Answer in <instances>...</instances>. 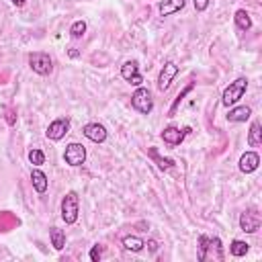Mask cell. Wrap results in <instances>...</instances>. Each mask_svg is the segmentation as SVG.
<instances>
[{
  "label": "cell",
  "instance_id": "18",
  "mask_svg": "<svg viewBox=\"0 0 262 262\" xmlns=\"http://www.w3.org/2000/svg\"><path fill=\"white\" fill-rule=\"evenodd\" d=\"M49 239H51V246L55 250H63V246H66V233H63V229L49 227Z\"/></svg>",
  "mask_w": 262,
  "mask_h": 262
},
{
  "label": "cell",
  "instance_id": "11",
  "mask_svg": "<svg viewBox=\"0 0 262 262\" xmlns=\"http://www.w3.org/2000/svg\"><path fill=\"white\" fill-rule=\"evenodd\" d=\"M82 135L86 137V139H90V141H94V143H102V141H106V129H104V125H100V123H86L84 127H82Z\"/></svg>",
  "mask_w": 262,
  "mask_h": 262
},
{
  "label": "cell",
  "instance_id": "29",
  "mask_svg": "<svg viewBox=\"0 0 262 262\" xmlns=\"http://www.w3.org/2000/svg\"><path fill=\"white\" fill-rule=\"evenodd\" d=\"M10 2H12V4H14V6H23V4H25V2H27V0H10Z\"/></svg>",
  "mask_w": 262,
  "mask_h": 262
},
{
  "label": "cell",
  "instance_id": "26",
  "mask_svg": "<svg viewBox=\"0 0 262 262\" xmlns=\"http://www.w3.org/2000/svg\"><path fill=\"white\" fill-rule=\"evenodd\" d=\"M100 256H102V248L96 244V246H92V250H90V260L92 262H98L100 260Z\"/></svg>",
  "mask_w": 262,
  "mask_h": 262
},
{
  "label": "cell",
  "instance_id": "7",
  "mask_svg": "<svg viewBox=\"0 0 262 262\" xmlns=\"http://www.w3.org/2000/svg\"><path fill=\"white\" fill-rule=\"evenodd\" d=\"M176 74H178V66H176L174 61H166V63L162 66L160 74H158V82H156L158 90H160V92H166V90L170 88L172 80L176 78Z\"/></svg>",
  "mask_w": 262,
  "mask_h": 262
},
{
  "label": "cell",
  "instance_id": "23",
  "mask_svg": "<svg viewBox=\"0 0 262 262\" xmlns=\"http://www.w3.org/2000/svg\"><path fill=\"white\" fill-rule=\"evenodd\" d=\"M84 33H86V23H84V20H74L72 27H70V35H72V39H82Z\"/></svg>",
  "mask_w": 262,
  "mask_h": 262
},
{
  "label": "cell",
  "instance_id": "19",
  "mask_svg": "<svg viewBox=\"0 0 262 262\" xmlns=\"http://www.w3.org/2000/svg\"><path fill=\"white\" fill-rule=\"evenodd\" d=\"M123 248L129 250V252H141L145 248V242L137 235H125L123 237Z\"/></svg>",
  "mask_w": 262,
  "mask_h": 262
},
{
  "label": "cell",
  "instance_id": "17",
  "mask_svg": "<svg viewBox=\"0 0 262 262\" xmlns=\"http://www.w3.org/2000/svg\"><path fill=\"white\" fill-rule=\"evenodd\" d=\"M248 143H250V147H258V145L262 143V125H260V121H254V123L250 125Z\"/></svg>",
  "mask_w": 262,
  "mask_h": 262
},
{
  "label": "cell",
  "instance_id": "12",
  "mask_svg": "<svg viewBox=\"0 0 262 262\" xmlns=\"http://www.w3.org/2000/svg\"><path fill=\"white\" fill-rule=\"evenodd\" d=\"M258 166H260V156H258L256 151H246V154H242V158H239V162H237V168H239V172H244V174L256 172Z\"/></svg>",
  "mask_w": 262,
  "mask_h": 262
},
{
  "label": "cell",
  "instance_id": "4",
  "mask_svg": "<svg viewBox=\"0 0 262 262\" xmlns=\"http://www.w3.org/2000/svg\"><path fill=\"white\" fill-rule=\"evenodd\" d=\"M131 106L141 113V115H149L151 108H154V98H151V92L143 86H137L135 92L131 94Z\"/></svg>",
  "mask_w": 262,
  "mask_h": 262
},
{
  "label": "cell",
  "instance_id": "21",
  "mask_svg": "<svg viewBox=\"0 0 262 262\" xmlns=\"http://www.w3.org/2000/svg\"><path fill=\"white\" fill-rule=\"evenodd\" d=\"M248 250H250V244H248V242H244V239H233V242L229 244V254H231V256H235V258L246 256V254H248Z\"/></svg>",
  "mask_w": 262,
  "mask_h": 262
},
{
  "label": "cell",
  "instance_id": "6",
  "mask_svg": "<svg viewBox=\"0 0 262 262\" xmlns=\"http://www.w3.org/2000/svg\"><path fill=\"white\" fill-rule=\"evenodd\" d=\"M63 162L68 166H82L86 162V147L78 141H72L66 145V151H63Z\"/></svg>",
  "mask_w": 262,
  "mask_h": 262
},
{
  "label": "cell",
  "instance_id": "8",
  "mask_svg": "<svg viewBox=\"0 0 262 262\" xmlns=\"http://www.w3.org/2000/svg\"><path fill=\"white\" fill-rule=\"evenodd\" d=\"M68 129H70V119H68V117H57V119H53V121L47 125L45 135H47V139H51V141H59V139L66 137Z\"/></svg>",
  "mask_w": 262,
  "mask_h": 262
},
{
  "label": "cell",
  "instance_id": "13",
  "mask_svg": "<svg viewBox=\"0 0 262 262\" xmlns=\"http://www.w3.org/2000/svg\"><path fill=\"white\" fill-rule=\"evenodd\" d=\"M186 131H188V129H178V127H172V125H170V127H166V129L162 131V139H164V143L176 147V145L182 143Z\"/></svg>",
  "mask_w": 262,
  "mask_h": 262
},
{
  "label": "cell",
  "instance_id": "27",
  "mask_svg": "<svg viewBox=\"0 0 262 262\" xmlns=\"http://www.w3.org/2000/svg\"><path fill=\"white\" fill-rule=\"evenodd\" d=\"M192 6H194V10H196V12H203V10H207L209 0H192Z\"/></svg>",
  "mask_w": 262,
  "mask_h": 262
},
{
  "label": "cell",
  "instance_id": "22",
  "mask_svg": "<svg viewBox=\"0 0 262 262\" xmlns=\"http://www.w3.org/2000/svg\"><path fill=\"white\" fill-rule=\"evenodd\" d=\"M147 154L154 158V162L158 164V168H160V170H170V168L174 166V160H172V158H162V156H158V151H156L154 147H149V149H147Z\"/></svg>",
  "mask_w": 262,
  "mask_h": 262
},
{
  "label": "cell",
  "instance_id": "24",
  "mask_svg": "<svg viewBox=\"0 0 262 262\" xmlns=\"http://www.w3.org/2000/svg\"><path fill=\"white\" fill-rule=\"evenodd\" d=\"M29 162L33 166H41V164H45V154L41 149H31L29 151Z\"/></svg>",
  "mask_w": 262,
  "mask_h": 262
},
{
  "label": "cell",
  "instance_id": "16",
  "mask_svg": "<svg viewBox=\"0 0 262 262\" xmlns=\"http://www.w3.org/2000/svg\"><path fill=\"white\" fill-rule=\"evenodd\" d=\"M184 4H186V0H162L158 4V10L162 16H170L174 12H180L184 8Z\"/></svg>",
  "mask_w": 262,
  "mask_h": 262
},
{
  "label": "cell",
  "instance_id": "14",
  "mask_svg": "<svg viewBox=\"0 0 262 262\" xmlns=\"http://www.w3.org/2000/svg\"><path fill=\"white\" fill-rule=\"evenodd\" d=\"M250 117H252V108L250 106H244V104H239V106L233 104L229 108V113H227V121L229 123H246Z\"/></svg>",
  "mask_w": 262,
  "mask_h": 262
},
{
  "label": "cell",
  "instance_id": "20",
  "mask_svg": "<svg viewBox=\"0 0 262 262\" xmlns=\"http://www.w3.org/2000/svg\"><path fill=\"white\" fill-rule=\"evenodd\" d=\"M233 20H235L237 29H242V31H248V29H252V16H250V14H248L244 8L235 10V16H233Z\"/></svg>",
  "mask_w": 262,
  "mask_h": 262
},
{
  "label": "cell",
  "instance_id": "9",
  "mask_svg": "<svg viewBox=\"0 0 262 262\" xmlns=\"http://www.w3.org/2000/svg\"><path fill=\"white\" fill-rule=\"evenodd\" d=\"M121 76H123L125 82H129V84L135 86V88L143 84V78H141V74H139V66H137L135 59H129V61H125V63L121 66Z\"/></svg>",
  "mask_w": 262,
  "mask_h": 262
},
{
  "label": "cell",
  "instance_id": "3",
  "mask_svg": "<svg viewBox=\"0 0 262 262\" xmlns=\"http://www.w3.org/2000/svg\"><path fill=\"white\" fill-rule=\"evenodd\" d=\"M209 250H211V252L215 250L217 260H223V246H221V239H219V237H209V235H199V252H196V260H199V262H205Z\"/></svg>",
  "mask_w": 262,
  "mask_h": 262
},
{
  "label": "cell",
  "instance_id": "28",
  "mask_svg": "<svg viewBox=\"0 0 262 262\" xmlns=\"http://www.w3.org/2000/svg\"><path fill=\"white\" fill-rule=\"evenodd\" d=\"M145 246H149V250H151V252H156V250H158V242H154V239H147V242H145Z\"/></svg>",
  "mask_w": 262,
  "mask_h": 262
},
{
  "label": "cell",
  "instance_id": "1",
  "mask_svg": "<svg viewBox=\"0 0 262 262\" xmlns=\"http://www.w3.org/2000/svg\"><path fill=\"white\" fill-rule=\"evenodd\" d=\"M246 90H248V78L246 76H239V78H235L233 82H229V86L223 90V94H221V104L223 106H233V104H237L239 100H242V96L246 94Z\"/></svg>",
  "mask_w": 262,
  "mask_h": 262
},
{
  "label": "cell",
  "instance_id": "10",
  "mask_svg": "<svg viewBox=\"0 0 262 262\" xmlns=\"http://www.w3.org/2000/svg\"><path fill=\"white\" fill-rule=\"evenodd\" d=\"M260 227V215L256 213V209H248L239 215V229L246 233H256Z\"/></svg>",
  "mask_w": 262,
  "mask_h": 262
},
{
  "label": "cell",
  "instance_id": "2",
  "mask_svg": "<svg viewBox=\"0 0 262 262\" xmlns=\"http://www.w3.org/2000/svg\"><path fill=\"white\" fill-rule=\"evenodd\" d=\"M78 213H80V199H78V192L76 190H70L66 192V196L61 199V219L72 225L78 221Z\"/></svg>",
  "mask_w": 262,
  "mask_h": 262
},
{
  "label": "cell",
  "instance_id": "5",
  "mask_svg": "<svg viewBox=\"0 0 262 262\" xmlns=\"http://www.w3.org/2000/svg\"><path fill=\"white\" fill-rule=\"evenodd\" d=\"M29 68L39 76H47V74L53 72V59L49 57V53L35 51V53L29 55Z\"/></svg>",
  "mask_w": 262,
  "mask_h": 262
},
{
  "label": "cell",
  "instance_id": "30",
  "mask_svg": "<svg viewBox=\"0 0 262 262\" xmlns=\"http://www.w3.org/2000/svg\"><path fill=\"white\" fill-rule=\"evenodd\" d=\"M70 57H78V51L76 49H70Z\"/></svg>",
  "mask_w": 262,
  "mask_h": 262
},
{
  "label": "cell",
  "instance_id": "25",
  "mask_svg": "<svg viewBox=\"0 0 262 262\" xmlns=\"http://www.w3.org/2000/svg\"><path fill=\"white\" fill-rule=\"evenodd\" d=\"M190 90H192V82H190V84H188V86H186V88H184V90H182V92H180V94L176 96V100H174V104L170 106V113H168L170 117H174V113H176V108H178V104L182 102V98H184V96H186V94H188Z\"/></svg>",
  "mask_w": 262,
  "mask_h": 262
},
{
  "label": "cell",
  "instance_id": "15",
  "mask_svg": "<svg viewBox=\"0 0 262 262\" xmlns=\"http://www.w3.org/2000/svg\"><path fill=\"white\" fill-rule=\"evenodd\" d=\"M31 182H33V188H35L39 194L47 192L49 180H47V174H45L43 170H39V168H33V170H31Z\"/></svg>",
  "mask_w": 262,
  "mask_h": 262
}]
</instances>
